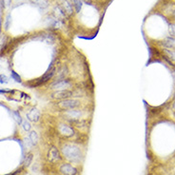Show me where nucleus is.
I'll return each instance as SVG.
<instances>
[{"label":"nucleus","mask_w":175,"mask_h":175,"mask_svg":"<svg viewBox=\"0 0 175 175\" xmlns=\"http://www.w3.org/2000/svg\"><path fill=\"white\" fill-rule=\"evenodd\" d=\"M59 150L67 162L73 165H80L83 163L85 157L84 151L76 143L64 141L60 144Z\"/></svg>","instance_id":"f257e3e1"},{"label":"nucleus","mask_w":175,"mask_h":175,"mask_svg":"<svg viewBox=\"0 0 175 175\" xmlns=\"http://www.w3.org/2000/svg\"><path fill=\"white\" fill-rule=\"evenodd\" d=\"M55 107L59 111L62 112V111H65V110L77 109V108H82L83 107V102H82L81 99L71 97V98L56 101L55 102Z\"/></svg>","instance_id":"f03ea898"},{"label":"nucleus","mask_w":175,"mask_h":175,"mask_svg":"<svg viewBox=\"0 0 175 175\" xmlns=\"http://www.w3.org/2000/svg\"><path fill=\"white\" fill-rule=\"evenodd\" d=\"M75 87L76 85L74 80L70 78V77H67V78H63V79L53 80L49 85V89L51 91H55L61 90H73Z\"/></svg>","instance_id":"7ed1b4c3"},{"label":"nucleus","mask_w":175,"mask_h":175,"mask_svg":"<svg viewBox=\"0 0 175 175\" xmlns=\"http://www.w3.org/2000/svg\"><path fill=\"white\" fill-rule=\"evenodd\" d=\"M56 130H57L58 134L61 135L65 139L73 138L74 136H76V132H77L75 128L66 121L57 122V125H56Z\"/></svg>","instance_id":"20e7f679"},{"label":"nucleus","mask_w":175,"mask_h":175,"mask_svg":"<svg viewBox=\"0 0 175 175\" xmlns=\"http://www.w3.org/2000/svg\"><path fill=\"white\" fill-rule=\"evenodd\" d=\"M87 114H88L87 110L82 107V108H77V109L62 111L61 112V117H62L63 120H65L66 122H69L71 120L81 119V118H87L86 117Z\"/></svg>","instance_id":"39448f33"},{"label":"nucleus","mask_w":175,"mask_h":175,"mask_svg":"<svg viewBox=\"0 0 175 175\" xmlns=\"http://www.w3.org/2000/svg\"><path fill=\"white\" fill-rule=\"evenodd\" d=\"M55 70H56V68L55 67H53V68H50L47 73H46L41 78L35 80V82L33 81V84H28L29 87L30 89H33V88H36V87H39V86H42L46 83H48L49 81L53 80V77H54V74H55Z\"/></svg>","instance_id":"423d86ee"},{"label":"nucleus","mask_w":175,"mask_h":175,"mask_svg":"<svg viewBox=\"0 0 175 175\" xmlns=\"http://www.w3.org/2000/svg\"><path fill=\"white\" fill-rule=\"evenodd\" d=\"M58 172L60 175H78L79 169L73 164L69 162H63L59 165Z\"/></svg>","instance_id":"0eeeda50"},{"label":"nucleus","mask_w":175,"mask_h":175,"mask_svg":"<svg viewBox=\"0 0 175 175\" xmlns=\"http://www.w3.org/2000/svg\"><path fill=\"white\" fill-rule=\"evenodd\" d=\"M63 156L61 154V151L58 148H56L55 146H50L49 148V151L47 153V160L51 163V164H56L62 161Z\"/></svg>","instance_id":"6e6552de"},{"label":"nucleus","mask_w":175,"mask_h":175,"mask_svg":"<svg viewBox=\"0 0 175 175\" xmlns=\"http://www.w3.org/2000/svg\"><path fill=\"white\" fill-rule=\"evenodd\" d=\"M50 97L51 100H53L55 102L71 98V97H73V90H61L51 91Z\"/></svg>","instance_id":"1a4fd4ad"},{"label":"nucleus","mask_w":175,"mask_h":175,"mask_svg":"<svg viewBox=\"0 0 175 175\" xmlns=\"http://www.w3.org/2000/svg\"><path fill=\"white\" fill-rule=\"evenodd\" d=\"M56 5L62 10L68 17L73 16L75 13V11L73 7V5L70 2V0H57L56 1Z\"/></svg>","instance_id":"9d476101"},{"label":"nucleus","mask_w":175,"mask_h":175,"mask_svg":"<svg viewBox=\"0 0 175 175\" xmlns=\"http://www.w3.org/2000/svg\"><path fill=\"white\" fill-rule=\"evenodd\" d=\"M68 123L73 126L76 131H87L89 130V127H90V122L88 120V118H81V119L71 120V121H69Z\"/></svg>","instance_id":"9b49d317"},{"label":"nucleus","mask_w":175,"mask_h":175,"mask_svg":"<svg viewBox=\"0 0 175 175\" xmlns=\"http://www.w3.org/2000/svg\"><path fill=\"white\" fill-rule=\"evenodd\" d=\"M70 75V69L69 66L67 64H62L61 66H59L57 69L55 70V74L53 80H58V79H63V78H67Z\"/></svg>","instance_id":"f8f14e48"},{"label":"nucleus","mask_w":175,"mask_h":175,"mask_svg":"<svg viewBox=\"0 0 175 175\" xmlns=\"http://www.w3.org/2000/svg\"><path fill=\"white\" fill-rule=\"evenodd\" d=\"M26 117L30 123H37L41 119V112L36 108H33L26 113Z\"/></svg>","instance_id":"ddd939ff"},{"label":"nucleus","mask_w":175,"mask_h":175,"mask_svg":"<svg viewBox=\"0 0 175 175\" xmlns=\"http://www.w3.org/2000/svg\"><path fill=\"white\" fill-rule=\"evenodd\" d=\"M53 16L56 19L61 20V21H63V22L69 18L66 15V13L57 6V5H55V6L53 7Z\"/></svg>","instance_id":"4468645a"},{"label":"nucleus","mask_w":175,"mask_h":175,"mask_svg":"<svg viewBox=\"0 0 175 175\" xmlns=\"http://www.w3.org/2000/svg\"><path fill=\"white\" fill-rule=\"evenodd\" d=\"M160 44L165 49H175V38L172 36H168L162 40Z\"/></svg>","instance_id":"2eb2a0df"},{"label":"nucleus","mask_w":175,"mask_h":175,"mask_svg":"<svg viewBox=\"0 0 175 175\" xmlns=\"http://www.w3.org/2000/svg\"><path fill=\"white\" fill-rule=\"evenodd\" d=\"M164 57L168 62H175V49H163Z\"/></svg>","instance_id":"dca6fc26"},{"label":"nucleus","mask_w":175,"mask_h":175,"mask_svg":"<svg viewBox=\"0 0 175 175\" xmlns=\"http://www.w3.org/2000/svg\"><path fill=\"white\" fill-rule=\"evenodd\" d=\"M29 1L40 10L47 9L50 5V0H29Z\"/></svg>","instance_id":"f3484780"},{"label":"nucleus","mask_w":175,"mask_h":175,"mask_svg":"<svg viewBox=\"0 0 175 175\" xmlns=\"http://www.w3.org/2000/svg\"><path fill=\"white\" fill-rule=\"evenodd\" d=\"M70 2L73 5V7L75 11V13H79L83 8V1L82 0H70Z\"/></svg>","instance_id":"a211bd4d"},{"label":"nucleus","mask_w":175,"mask_h":175,"mask_svg":"<svg viewBox=\"0 0 175 175\" xmlns=\"http://www.w3.org/2000/svg\"><path fill=\"white\" fill-rule=\"evenodd\" d=\"M28 138L30 139V143H32L33 146H36L37 144H38L39 137H38V134H37L36 131H30Z\"/></svg>","instance_id":"6ab92c4d"},{"label":"nucleus","mask_w":175,"mask_h":175,"mask_svg":"<svg viewBox=\"0 0 175 175\" xmlns=\"http://www.w3.org/2000/svg\"><path fill=\"white\" fill-rule=\"evenodd\" d=\"M33 154L32 152L27 153V155L25 156L24 160H23V168H29L30 166V164H32V162H33Z\"/></svg>","instance_id":"aec40b11"},{"label":"nucleus","mask_w":175,"mask_h":175,"mask_svg":"<svg viewBox=\"0 0 175 175\" xmlns=\"http://www.w3.org/2000/svg\"><path fill=\"white\" fill-rule=\"evenodd\" d=\"M63 25H64L63 21H61V20H58V19L53 17V20L51 21V24H50V27L54 30H60L63 27Z\"/></svg>","instance_id":"412c9836"},{"label":"nucleus","mask_w":175,"mask_h":175,"mask_svg":"<svg viewBox=\"0 0 175 175\" xmlns=\"http://www.w3.org/2000/svg\"><path fill=\"white\" fill-rule=\"evenodd\" d=\"M12 113H13V116L14 118L15 122H16L19 126H21L22 123H23V118H22L21 114L19 113V111H17V110H13Z\"/></svg>","instance_id":"4be33fe9"},{"label":"nucleus","mask_w":175,"mask_h":175,"mask_svg":"<svg viewBox=\"0 0 175 175\" xmlns=\"http://www.w3.org/2000/svg\"><path fill=\"white\" fill-rule=\"evenodd\" d=\"M21 126H22V128L26 132H29V131H30V130H32V124H30V122L28 119L23 120V123Z\"/></svg>","instance_id":"5701e85b"},{"label":"nucleus","mask_w":175,"mask_h":175,"mask_svg":"<svg viewBox=\"0 0 175 175\" xmlns=\"http://www.w3.org/2000/svg\"><path fill=\"white\" fill-rule=\"evenodd\" d=\"M11 77H12V78H13L15 82H17V83H21V82H22L21 77L19 76V74H17L16 73H15L14 70H12V71H11Z\"/></svg>","instance_id":"b1692460"},{"label":"nucleus","mask_w":175,"mask_h":175,"mask_svg":"<svg viewBox=\"0 0 175 175\" xmlns=\"http://www.w3.org/2000/svg\"><path fill=\"white\" fill-rule=\"evenodd\" d=\"M168 32H169V34H171V36L175 38V23H172V24L169 25Z\"/></svg>","instance_id":"393cba45"},{"label":"nucleus","mask_w":175,"mask_h":175,"mask_svg":"<svg viewBox=\"0 0 175 175\" xmlns=\"http://www.w3.org/2000/svg\"><path fill=\"white\" fill-rule=\"evenodd\" d=\"M9 83V78L7 75L5 74H0V84H7Z\"/></svg>","instance_id":"a878e982"},{"label":"nucleus","mask_w":175,"mask_h":175,"mask_svg":"<svg viewBox=\"0 0 175 175\" xmlns=\"http://www.w3.org/2000/svg\"><path fill=\"white\" fill-rule=\"evenodd\" d=\"M10 15H8L7 16V18H6V24H5V27H6V30H8L9 29V26H10V24H11V19H10Z\"/></svg>","instance_id":"bb28decb"},{"label":"nucleus","mask_w":175,"mask_h":175,"mask_svg":"<svg viewBox=\"0 0 175 175\" xmlns=\"http://www.w3.org/2000/svg\"><path fill=\"white\" fill-rule=\"evenodd\" d=\"M13 90H0V93H13Z\"/></svg>","instance_id":"cd10ccee"},{"label":"nucleus","mask_w":175,"mask_h":175,"mask_svg":"<svg viewBox=\"0 0 175 175\" xmlns=\"http://www.w3.org/2000/svg\"><path fill=\"white\" fill-rule=\"evenodd\" d=\"M83 3H86V4H89V5H91L92 2H93V0H82Z\"/></svg>","instance_id":"c85d7f7f"},{"label":"nucleus","mask_w":175,"mask_h":175,"mask_svg":"<svg viewBox=\"0 0 175 175\" xmlns=\"http://www.w3.org/2000/svg\"><path fill=\"white\" fill-rule=\"evenodd\" d=\"M172 16L175 18V10H174V12H173V13H172Z\"/></svg>","instance_id":"c756f323"},{"label":"nucleus","mask_w":175,"mask_h":175,"mask_svg":"<svg viewBox=\"0 0 175 175\" xmlns=\"http://www.w3.org/2000/svg\"><path fill=\"white\" fill-rule=\"evenodd\" d=\"M173 107H174V108H175V103H174V105H173Z\"/></svg>","instance_id":"7c9ffc66"},{"label":"nucleus","mask_w":175,"mask_h":175,"mask_svg":"<svg viewBox=\"0 0 175 175\" xmlns=\"http://www.w3.org/2000/svg\"><path fill=\"white\" fill-rule=\"evenodd\" d=\"M174 1H175V0H174Z\"/></svg>","instance_id":"2f4dec72"}]
</instances>
